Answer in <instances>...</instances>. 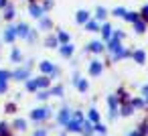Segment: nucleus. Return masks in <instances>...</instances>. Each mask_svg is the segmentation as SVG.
<instances>
[{"label":"nucleus","mask_w":148,"mask_h":136,"mask_svg":"<svg viewBox=\"0 0 148 136\" xmlns=\"http://www.w3.org/2000/svg\"><path fill=\"white\" fill-rule=\"evenodd\" d=\"M0 136H8V126L6 124H0Z\"/></svg>","instance_id":"obj_6"},{"label":"nucleus","mask_w":148,"mask_h":136,"mask_svg":"<svg viewBox=\"0 0 148 136\" xmlns=\"http://www.w3.org/2000/svg\"><path fill=\"white\" fill-rule=\"evenodd\" d=\"M35 136H47V132H45V130H37Z\"/></svg>","instance_id":"obj_17"},{"label":"nucleus","mask_w":148,"mask_h":136,"mask_svg":"<svg viewBox=\"0 0 148 136\" xmlns=\"http://www.w3.org/2000/svg\"><path fill=\"white\" fill-rule=\"evenodd\" d=\"M8 77H10V75H8L6 71H0V81H4V83H6V79H8Z\"/></svg>","instance_id":"obj_10"},{"label":"nucleus","mask_w":148,"mask_h":136,"mask_svg":"<svg viewBox=\"0 0 148 136\" xmlns=\"http://www.w3.org/2000/svg\"><path fill=\"white\" fill-rule=\"evenodd\" d=\"M12 59L18 61V59H21V53H18V51H12Z\"/></svg>","instance_id":"obj_14"},{"label":"nucleus","mask_w":148,"mask_h":136,"mask_svg":"<svg viewBox=\"0 0 148 136\" xmlns=\"http://www.w3.org/2000/svg\"><path fill=\"white\" fill-rule=\"evenodd\" d=\"M6 4V0H0V6H4Z\"/></svg>","instance_id":"obj_20"},{"label":"nucleus","mask_w":148,"mask_h":136,"mask_svg":"<svg viewBox=\"0 0 148 136\" xmlns=\"http://www.w3.org/2000/svg\"><path fill=\"white\" fill-rule=\"evenodd\" d=\"M14 37H16V29H12V27H10V29H6V33H4V39H6V41H12Z\"/></svg>","instance_id":"obj_2"},{"label":"nucleus","mask_w":148,"mask_h":136,"mask_svg":"<svg viewBox=\"0 0 148 136\" xmlns=\"http://www.w3.org/2000/svg\"><path fill=\"white\" fill-rule=\"evenodd\" d=\"M77 21H79V23H83V21H87V12H79V16H77Z\"/></svg>","instance_id":"obj_11"},{"label":"nucleus","mask_w":148,"mask_h":136,"mask_svg":"<svg viewBox=\"0 0 148 136\" xmlns=\"http://www.w3.org/2000/svg\"><path fill=\"white\" fill-rule=\"evenodd\" d=\"M31 14L33 16H41V8L39 6H31Z\"/></svg>","instance_id":"obj_7"},{"label":"nucleus","mask_w":148,"mask_h":136,"mask_svg":"<svg viewBox=\"0 0 148 136\" xmlns=\"http://www.w3.org/2000/svg\"><path fill=\"white\" fill-rule=\"evenodd\" d=\"M14 128H16V130H25V128H27V122H25V120H16V122H14Z\"/></svg>","instance_id":"obj_4"},{"label":"nucleus","mask_w":148,"mask_h":136,"mask_svg":"<svg viewBox=\"0 0 148 136\" xmlns=\"http://www.w3.org/2000/svg\"><path fill=\"white\" fill-rule=\"evenodd\" d=\"M59 120H61V122H69V112H67V110H63V114L59 116Z\"/></svg>","instance_id":"obj_9"},{"label":"nucleus","mask_w":148,"mask_h":136,"mask_svg":"<svg viewBox=\"0 0 148 136\" xmlns=\"http://www.w3.org/2000/svg\"><path fill=\"white\" fill-rule=\"evenodd\" d=\"M47 116H49V110H43V108H41V110H35V112L31 114L33 120H43V118H47Z\"/></svg>","instance_id":"obj_1"},{"label":"nucleus","mask_w":148,"mask_h":136,"mask_svg":"<svg viewBox=\"0 0 148 136\" xmlns=\"http://www.w3.org/2000/svg\"><path fill=\"white\" fill-rule=\"evenodd\" d=\"M71 51H73V49H71V47H65V49H63V55H69V53H71Z\"/></svg>","instance_id":"obj_19"},{"label":"nucleus","mask_w":148,"mask_h":136,"mask_svg":"<svg viewBox=\"0 0 148 136\" xmlns=\"http://www.w3.org/2000/svg\"><path fill=\"white\" fill-rule=\"evenodd\" d=\"M91 73H99V63H95V65L91 67Z\"/></svg>","instance_id":"obj_15"},{"label":"nucleus","mask_w":148,"mask_h":136,"mask_svg":"<svg viewBox=\"0 0 148 136\" xmlns=\"http://www.w3.org/2000/svg\"><path fill=\"white\" fill-rule=\"evenodd\" d=\"M27 73H29L27 69H21V71H16V73H14V77H18V79H23V77H27Z\"/></svg>","instance_id":"obj_8"},{"label":"nucleus","mask_w":148,"mask_h":136,"mask_svg":"<svg viewBox=\"0 0 148 136\" xmlns=\"http://www.w3.org/2000/svg\"><path fill=\"white\" fill-rule=\"evenodd\" d=\"M91 49H93V51H99V49H101V45H99V43H93V45H91Z\"/></svg>","instance_id":"obj_16"},{"label":"nucleus","mask_w":148,"mask_h":136,"mask_svg":"<svg viewBox=\"0 0 148 136\" xmlns=\"http://www.w3.org/2000/svg\"><path fill=\"white\" fill-rule=\"evenodd\" d=\"M41 69H43V71H53V65H49V63H43V65H41Z\"/></svg>","instance_id":"obj_12"},{"label":"nucleus","mask_w":148,"mask_h":136,"mask_svg":"<svg viewBox=\"0 0 148 136\" xmlns=\"http://www.w3.org/2000/svg\"><path fill=\"white\" fill-rule=\"evenodd\" d=\"M12 14H14V10L8 6V10H6V19H12Z\"/></svg>","instance_id":"obj_13"},{"label":"nucleus","mask_w":148,"mask_h":136,"mask_svg":"<svg viewBox=\"0 0 148 136\" xmlns=\"http://www.w3.org/2000/svg\"><path fill=\"white\" fill-rule=\"evenodd\" d=\"M2 91H6V83H4V81H0V93H2Z\"/></svg>","instance_id":"obj_18"},{"label":"nucleus","mask_w":148,"mask_h":136,"mask_svg":"<svg viewBox=\"0 0 148 136\" xmlns=\"http://www.w3.org/2000/svg\"><path fill=\"white\" fill-rule=\"evenodd\" d=\"M45 85H49V79H47V77H41V79H37V87H45Z\"/></svg>","instance_id":"obj_5"},{"label":"nucleus","mask_w":148,"mask_h":136,"mask_svg":"<svg viewBox=\"0 0 148 136\" xmlns=\"http://www.w3.org/2000/svg\"><path fill=\"white\" fill-rule=\"evenodd\" d=\"M16 35H21V37H27V35H29V29H27L25 25H21V27L16 29Z\"/></svg>","instance_id":"obj_3"},{"label":"nucleus","mask_w":148,"mask_h":136,"mask_svg":"<svg viewBox=\"0 0 148 136\" xmlns=\"http://www.w3.org/2000/svg\"><path fill=\"white\" fill-rule=\"evenodd\" d=\"M132 136H138V134H132Z\"/></svg>","instance_id":"obj_21"}]
</instances>
